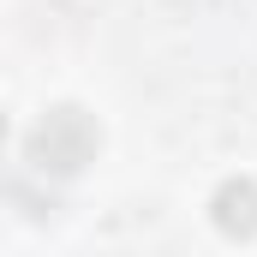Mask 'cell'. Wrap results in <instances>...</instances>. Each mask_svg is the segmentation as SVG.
<instances>
[{"label":"cell","instance_id":"cell-1","mask_svg":"<svg viewBox=\"0 0 257 257\" xmlns=\"http://www.w3.org/2000/svg\"><path fill=\"white\" fill-rule=\"evenodd\" d=\"M96 150H102V132L96 120L84 114V108H48L36 132H30V144H24V156H30V168L36 174H54V180H72V174H84L90 162H96Z\"/></svg>","mask_w":257,"mask_h":257},{"label":"cell","instance_id":"cell-2","mask_svg":"<svg viewBox=\"0 0 257 257\" xmlns=\"http://www.w3.org/2000/svg\"><path fill=\"white\" fill-rule=\"evenodd\" d=\"M209 215L227 239H251L257 233V180H221L209 197Z\"/></svg>","mask_w":257,"mask_h":257}]
</instances>
